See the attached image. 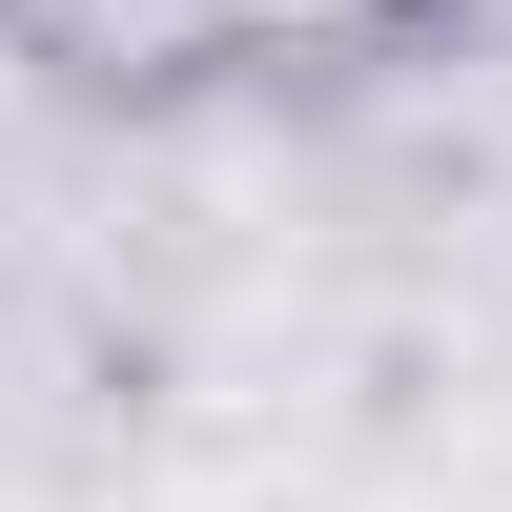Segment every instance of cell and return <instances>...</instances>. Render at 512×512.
Wrapping results in <instances>:
<instances>
[{
	"mask_svg": "<svg viewBox=\"0 0 512 512\" xmlns=\"http://www.w3.org/2000/svg\"><path fill=\"white\" fill-rule=\"evenodd\" d=\"M246 21H369V0H246Z\"/></svg>",
	"mask_w": 512,
	"mask_h": 512,
	"instance_id": "1",
	"label": "cell"
}]
</instances>
